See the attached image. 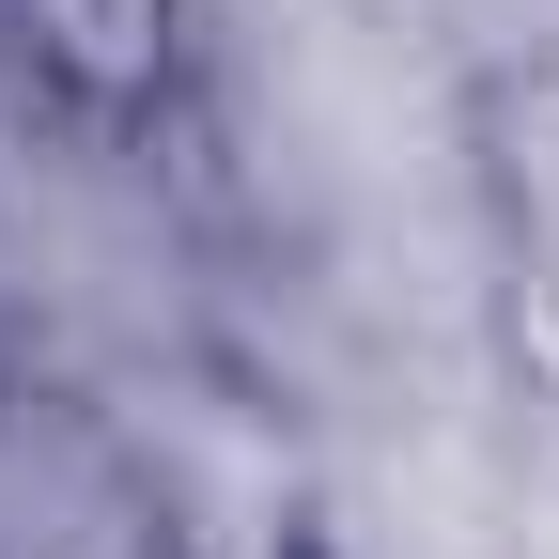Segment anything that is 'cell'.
<instances>
[{"label":"cell","mask_w":559,"mask_h":559,"mask_svg":"<svg viewBox=\"0 0 559 559\" xmlns=\"http://www.w3.org/2000/svg\"><path fill=\"white\" fill-rule=\"evenodd\" d=\"M0 559H202L156 419L32 342L0 358Z\"/></svg>","instance_id":"cell-1"},{"label":"cell","mask_w":559,"mask_h":559,"mask_svg":"<svg viewBox=\"0 0 559 559\" xmlns=\"http://www.w3.org/2000/svg\"><path fill=\"white\" fill-rule=\"evenodd\" d=\"M0 79L62 140H140L187 79V0H0Z\"/></svg>","instance_id":"cell-2"}]
</instances>
